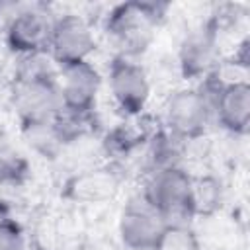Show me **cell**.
<instances>
[{
    "mask_svg": "<svg viewBox=\"0 0 250 250\" xmlns=\"http://www.w3.org/2000/svg\"><path fill=\"white\" fill-rule=\"evenodd\" d=\"M96 51V35L90 21L78 14L53 16L47 55L57 66L90 61Z\"/></svg>",
    "mask_w": 250,
    "mask_h": 250,
    "instance_id": "obj_7",
    "label": "cell"
},
{
    "mask_svg": "<svg viewBox=\"0 0 250 250\" xmlns=\"http://www.w3.org/2000/svg\"><path fill=\"white\" fill-rule=\"evenodd\" d=\"M211 119V98L203 84L174 90L162 105V127L182 141L199 139Z\"/></svg>",
    "mask_w": 250,
    "mask_h": 250,
    "instance_id": "obj_3",
    "label": "cell"
},
{
    "mask_svg": "<svg viewBox=\"0 0 250 250\" xmlns=\"http://www.w3.org/2000/svg\"><path fill=\"white\" fill-rule=\"evenodd\" d=\"M182 139L166 131L164 127L156 129L150 139L146 141V162H148V172L158 170V168H168V166H182V148H184Z\"/></svg>",
    "mask_w": 250,
    "mask_h": 250,
    "instance_id": "obj_13",
    "label": "cell"
},
{
    "mask_svg": "<svg viewBox=\"0 0 250 250\" xmlns=\"http://www.w3.org/2000/svg\"><path fill=\"white\" fill-rule=\"evenodd\" d=\"M164 4L158 2H121L105 16V33L119 57L135 59L143 55L164 18Z\"/></svg>",
    "mask_w": 250,
    "mask_h": 250,
    "instance_id": "obj_2",
    "label": "cell"
},
{
    "mask_svg": "<svg viewBox=\"0 0 250 250\" xmlns=\"http://www.w3.org/2000/svg\"><path fill=\"white\" fill-rule=\"evenodd\" d=\"M219 43L221 31L211 18L184 35L178 49V68L184 80H203L213 74L219 64Z\"/></svg>",
    "mask_w": 250,
    "mask_h": 250,
    "instance_id": "obj_10",
    "label": "cell"
},
{
    "mask_svg": "<svg viewBox=\"0 0 250 250\" xmlns=\"http://www.w3.org/2000/svg\"><path fill=\"white\" fill-rule=\"evenodd\" d=\"M191 178L193 176L182 166L150 170L143 184L141 199L168 223H172V219L189 217Z\"/></svg>",
    "mask_w": 250,
    "mask_h": 250,
    "instance_id": "obj_4",
    "label": "cell"
},
{
    "mask_svg": "<svg viewBox=\"0 0 250 250\" xmlns=\"http://www.w3.org/2000/svg\"><path fill=\"white\" fill-rule=\"evenodd\" d=\"M45 57L47 53L21 59L14 76L12 104L23 129L53 123L62 111L57 70L49 62L51 59L45 62Z\"/></svg>",
    "mask_w": 250,
    "mask_h": 250,
    "instance_id": "obj_1",
    "label": "cell"
},
{
    "mask_svg": "<svg viewBox=\"0 0 250 250\" xmlns=\"http://www.w3.org/2000/svg\"><path fill=\"white\" fill-rule=\"evenodd\" d=\"M223 203V184L215 176H193L189 193V217L213 215Z\"/></svg>",
    "mask_w": 250,
    "mask_h": 250,
    "instance_id": "obj_15",
    "label": "cell"
},
{
    "mask_svg": "<svg viewBox=\"0 0 250 250\" xmlns=\"http://www.w3.org/2000/svg\"><path fill=\"white\" fill-rule=\"evenodd\" d=\"M0 250H27L23 227L10 217L0 215Z\"/></svg>",
    "mask_w": 250,
    "mask_h": 250,
    "instance_id": "obj_16",
    "label": "cell"
},
{
    "mask_svg": "<svg viewBox=\"0 0 250 250\" xmlns=\"http://www.w3.org/2000/svg\"><path fill=\"white\" fill-rule=\"evenodd\" d=\"M211 98L213 119L230 135H246L250 127V84L244 78L219 80L213 74L201 82Z\"/></svg>",
    "mask_w": 250,
    "mask_h": 250,
    "instance_id": "obj_6",
    "label": "cell"
},
{
    "mask_svg": "<svg viewBox=\"0 0 250 250\" xmlns=\"http://www.w3.org/2000/svg\"><path fill=\"white\" fill-rule=\"evenodd\" d=\"M156 250H195V240L186 227L178 223H170Z\"/></svg>",
    "mask_w": 250,
    "mask_h": 250,
    "instance_id": "obj_17",
    "label": "cell"
},
{
    "mask_svg": "<svg viewBox=\"0 0 250 250\" xmlns=\"http://www.w3.org/2000/svg\"><path fill=\"white\" fill-rule=\"evenodd\" d=\"M0 33H2V31H0Z\"/></svg>",
    "mask_w": 250,
    "mask_h": 250,
    "instance_id": "obj_18",
    "label": "cell"
},
{
    "mask_svg": "<svg viewBox=\"0 0 250 250\" xmlns=\"http://www.w3.org/2000/svg\"><path fill=\"white\" fill-rule=\"evenodd\" d=\"M107 86L117 109L125 117H139L145 113L152 88L141 62L115 55L107 68Z\"/></svg>",
    "mask_w": 250,
    "mask_h": 250,
    "instance_id": "obj_8",
    "label": "cell"
},
{
    "mask_svg": "<svg viewBox=\"0 0 250 250\" xmlns=\"http://www.w3.org/2000/svg\"><path fill=\"white\" fill-rule=\"evenodd\" d=\"M168 225L170 223L160 213H156L139 197L123 207L117 232L121 244L127 250H156Z\"/></svg>",
    "mask_w": 250,
    "mask_h": 250,
    "instance_id": "obj_11",
    "label": "cell"
},
{
    "mask_svg": "<svg viewBox=\"0 0 250 250\" xmlns=\"http://www.w3.org/2000/svg\"><path fill=\"white\" fill-rule=\"evenodd\" d=\"M117 186H119V178L111 168H94L76 174L66 184V193L76 201L98 203L111 197L117 191Z\"/></svg>",
    "mask_w": 250,
    "mask_h": 250,
    "instance_id": "obj_12",
    "label": "cell"
},
{
    "mask_svg": "<svg viewBox=\"0 0 250 250\" xmlns=\"http://www.w3.org/2000/svg\"><path fill=\"white\" fill-rule=\"evenodd\" d=\"M57 84L61 92L62 113L90 119L102 88L100 70L90 61L64 64L57 70Z\"/></svg>",
    "mask_w": 250,
    "mask_h": 250,
    "instance_id": "obj_9",
    "label": "cell"
},
{
    "mask_svg": "<svg viewBox=\"0 0 250 250\" xmlns=\"http://www.w3.org/2000/svg\"><path fill=\"white\" fill-rule=\"evenodd\" d=\"M127 121L119 123L117 127H113L105 141H104V146L107 150V154H113V156H125L129 152H133L135 148H139L143 143H146L150 139V135L154 131H146L145 127H139V117H125Z\"/></svg>",
    "mask_w": 250,
    "mask_h": 250,
    "instance_id": "obj_14",
    "label": "cell"
},
{
    "mask_svg": "<svg viewBox=\"0 0 250 250\" xmlns=\"http://www.w3.org/2000/svg\"><path fill=\"white\" fill-rule=\"evenodd\" d=\"M53 16L43 4H20L4 21L2 35L6 47L20 59L47 53Z\"/></svg>",
    "mask_w": 250,
    "mask_h": 250,
    "instance_id": "obj_5",
    "label": "cell"
}]
</instances>
